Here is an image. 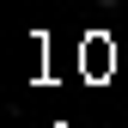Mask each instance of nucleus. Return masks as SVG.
Segmentation results:
<instances>
[{
  "label": "nucleus",
  "mask_w": 128,
  "mask_h": 128,
  "mask_svg": "<svg viewBox=\"0 0 128 128\" xmlns=\"http://www.w3.org/2000/svg\"><path fill=\"white\" fill-rule=\"evenodd\" d=\"M98 6H122V0H98Z\"/></svg>",
  "instance_id": "f257e3e1"
}]
</instances>
